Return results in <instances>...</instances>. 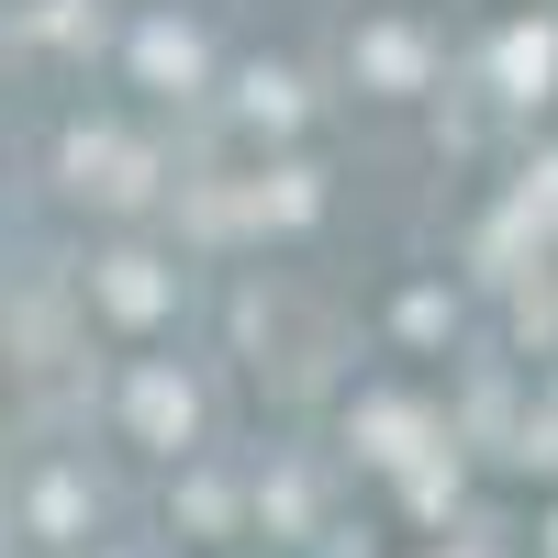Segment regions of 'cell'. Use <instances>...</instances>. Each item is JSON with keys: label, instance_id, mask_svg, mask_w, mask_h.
Listing matches in <instances>:
<instances>
[{"label": "cell", "instance_id": "cell-1", "mask_svg": "<svg viewBox=\"0 0 558 558\" xmlns=\"http://www.w3.org/2000/svg\"><path fill=\"white\" fill-rule=\"evenodd\" d=\"M246 112H257V123H302V78H291V68H257V78H246Z\"/></svg>", "mask_w": 558, "mask_h": 558}, {"label": "cell", "instance_id": "cell-2", "mask_svg": "<svg viewBox=\"0 0 558 558\" xmlns=\"http://www.w3.org/2000/svg\"><path fill=\"white\" fill-rule=\"evenodd\" d=\"M146 68H179V78H202V45H191V34H168V23H157V34H146Z\"/></svg>", "mask_w": 558, "mask_h": 558}]
</instances>
